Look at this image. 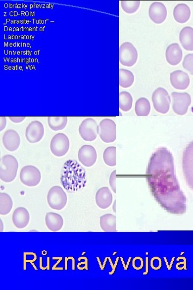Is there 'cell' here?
<instances>
[{
  "label": "cell",
  "mask_w": 193,
  "mask_h": 290,
  "mask_svg": "<svg viewBox=\"0 0 193 290\" xmlns=\"http://www.w3.org/2000/svg\"><path fill=\"white\" fill-rule=\"evenodd\" d=\"M146 179L152 196L165 211L173 215L185 214L186 197L175 174L173 155L166 147H159L152 154Z\"/></svg>",
  "instance_id": "cell-1"
},
{
  "label": "cell",
  "mask_w": 193,
  "mask_h": 290,
  "mask_svg": "<svg viewBox=\"0 0 193 290\" xmlns=\"http://www.w3.org/2000/svg\"><path fill=\"white\" fill-rule=\"evenodd\" d=\"M61 182L63 188L70 193L80 191L87 183L86 170L76 160H69L62 167Z\"/></svg>",
  "instance_id": "cell-2"
},
{
  "label": "cell",
  "mask_w": 193,
  "mask_h": 290,
  "mask_svg": "<svg viewBox=\"0 0 193 290\" xmlns=\"http://www.w3.org/2000/svg\"><path fill=\"white\" fill-rule=\"evenodd\" d=\"M18 169L16 158L11 155H5L0 163V178L5 183L12 182L16 177Z\"/></svg>",
  "instance_id": "cell-3"
},
{
  "label": "cell",
  "mask_w": 193,
  "mask_h": 290,
  "mask_svg": "<svg viewBox=\"0 0 193 290\" xmlns=\"http://www.w3.org/2000/svg\"><path fill=\"white\" fill-rule=\"evenodd\" d=\"M182 167L186 183L193 191V140L187 145L184 151Z\"/></svg>",
  "instance_id": "cell-4"
},
{
  "label": "cell",
  "mask_w": 193,
  "mask_h": 290,
  "mask_svg": "<svg viewBox=\"0 0 193 290\" xmlns=\"http://www.w3.org/2000/svg\"><path fill=\"white\" fill-rule=\"evenodd\" d=\"M47 199L49 207L58 211L65 207L67 202L66 193L59 186L51 187L48 192Z\"/></svg>",
  "instance_id": "cell-5"
},
{
  "label": "cell",
  "mask_w": 193,
  "mask_h": 290,
  "mask_svg": "<svg viewBox=\"0 0 193 290\" xmlns=\"http://www.w3.org/2000/svg\"><path fill=\"white\" fill-rule=\"evenodd\" d=\"M152 101L153 107L157 112L163 114L169 112L171 100L168 92L164 88L160 87L154 90L152 95Z\"/></svg>",
  "instance_id": "cell-6"
},
{
  "label": "cell",
  "mask_w": 193,
  "mask_h": 290,
  "mask_svg": "<svg viewBox=\"0 0 193 290\" xmlns=\"http://www.w3.org/2000/svg\"><path fill=\"white\" fill-rule=\"evenodd\" d=\"M138 58V51L130 42L121 45L119 48V61L122 65L132 67L137 62Z\"/></svg>",
  "instance_id": "cell-7"
},
{
  "label": "cell",
  "mask_w": 193,
  "mask_h": 290,
  "mask_svg": "<svg viewBox=\"0 0 193 290\" xmlns=\"http://www.w3.org/2000/svg\"><path fill=\"white\" fill-rule=\"evenodd\" d=\"M21 181L29 187H34L40 184L41 173L37 168L33 166H26L22 168L20 172Z\"/></svg>",
  "instance_id": "cell-8"
},
{
  "label": "cell",
  "mask_w": 193,
  "mask_h": 290,
  "mask_svg": "<svg viewBox=\"0 0 193 290\" xmlns=\"http://www.w3.org/2000/svg\"><path fill=\"white\" fill-rule=\"evenodd\" d=\"M69 146L70 142L67 135L61 133H57L50 141V151L55 156L61 157L67 153Z\"/></svg>",
  "instance_id": "cell-9"
},
{
  "label": "cell",
  "mask_w": 193,
  "mask_h": 290,
  "mask_svg": "<svg viewBox=\"0 0 193 290\" xmlns=\"http://www.w3.org/2000/svg\"><path fill=\"white\" fill-rule=\"evenodd\" d=\"M172 109L174 112L178 115H185L191 104V97L187 93L173 92Z\"/></svg>",
  "instance_id": "cell-10"
},
{
  "label": "cell",
  "mask_w": 193,
  "mask_h": 290,
  "mask_svg": "<svg viewBox=\"0 0 193 290\" xmlns=\"http://www.w3.org/2000/svg\"><path fill=\"white\" fill-rule=\"evenodd\" d=\"M98 134L101 140L111 143L116 139V124L112 119L102 120L98 126Z\"/></svg>",
  "instance_id": "cell-11"
},
{
  "label": "cell",
  "mask_w": 193,
  "mask_h": 290,
  "mask_svg": "<svg viewBox=\"0 0 193 290\" xmlns=\"http://www.w3.org/2000/svg\"><path fill=\"white\" fill-rule=\"evenodd\" d=\"M79 133L84 140L94 141L98 134V125L93 118L86 119L82 122L79 127Z\"/></svg>",
  "instance_id": "cell-12"
},
{
  "label": "cell",
  "mask_w": 193,
  "mask_h": 290,
  "mask_svg": "<svg viewBox=\"0 0 193 290\" xmlns=\"http://www.w3.org/2000/svg\"><path fill=\"white\" fill-rule=\"evenodd\" d=\"M44 127L41 122L36 120L30 122L26 129L25 137L29 143H38L43 138Z\"/></svg>",
  "instance_id": "cell-13"
},
{
  "label": "cell",
  "mask_w": 193,
  "mask_h": 290,
  "mask_svg": "<svg viewBox=\"0 0 193 290\" xmlns=\"http://www.w3.org/2000/svg\"><path fill=\"white\" fill-rule=\"evenodd\" d=\"M78 158L83 165L87 167H92L96 160L95 148L91 145H83L79 150Z\"/></svg>",
  "instance_id": "cell-14"
},
{
  "label": "cell",
  "mask_w": 193,
  "mask_h": 290,
  "mask_svg": "<svg viewBox=\"0 0 193 290\" xmlns=\"http://www.w3.org/2000/svg\"><path fill=\"white\" fill-rule=\"evenodd\" d=\"M170 82L172 86L178 90L188 88L190 84V77L182 70L174 71L170 74Z\"/></svg>",
  "instance_id": "cell-15"
},
{
  "label": "cell",
  "mask_w": 193,
  "mask_h": 290,
  "mask_svg": "<svg viewBox=\"0 0 193 290\" xmlns=\"http://www.w3.org/2000/svg\"><path fill=\"white\" fill-rule=\"evenodd\" d=\"M149 15L151 20L156 24L163 23L167 17V9L162 3H152L149 8Z\"/></svg>",
  "instance_id": "cell-16"
},
{
  "label": "cell",
  "mask_w": 193,
  "mask_h": 290,
  "mask_svg": "<svg viewBox=\"0 0 193 290\" xmlns=\"http://www.w3.org/2000/svg\"><path fill=\"white\" fill-rule=\"evenodd\" d=\"M4 147L10 152L16 151L20 145L21 138L18 133L14 130L6 131L2 138Z\"/></svg>",
  "instance_id": "cell-17"
},
{
  "label": "cell",
  "mask_w": 193,
  "mask_h": 290,
  "mask_svg": "<svg viewBox=\"0 0 193 290\" xmlns=\"http://www.w3.org/2000/svg\"><path fill=\"white\" fill-rule=\"evenodd\" d=\"M30 214L27 209L19 207L14 211L12 216L13 224L19 229L27 227L30 222Z\"/></svg>",
  "instance_id": "cell-18"
},
{
  "label": "cell",
  "mask_w": 193,
  "mask_h": 290,
  "mask_svg": "<svg viewBox=\"0 0 193 290\" xmlns=\"http://www.w3.org/2000/svg\"><path fill=\"white\" fill-rule=\"evenodd\" d=\"M113 195L108 187H102L96 193V202L98 207L105 210L112 205Z\"/></svg>",
  "instance_id": "cell-19"
},
{
  "label": "cell",
  "mask_w": 193,
  "mask_h": 290,
  "mask_svg": "<svg viewBox=\"0 0 193 290\" xmlns=\"http://www.w3.org/2000/svg\"><path fill=\"white\" fill-rule=\"evenodd\" d=\"M166 59L172 66H176L183 58V51L177 43H173L167 47L166 51Z\"/></svg>",
  "instance_id": "cell-20"
},
{
  "label": "cell",
  "mask_w": 193,
  "mask_h": 290,
  "mask_svg": "<svg viewBox=\"0 0 193 290\" xmlns=\"http://www.w3.org/2000/svg\"><path fill=\"white\" fill-rule=\"evenodd\" d=\"M45 223L51 231L61 230L63 225V219L61 216L54 212H48L45 217Z\"/></svg>",
  "instance_id": "cell-21"
},
{
  "label": "cell",
  "mask_w": 193,
  "mask_h": 290,
  "mask_svg": "<svg viewBox=\"0 0 193 290\" xmlns=\"http://www.w3.org/2000/svg\"><path fill=\"white\" fill-rule=\"evenodd\" d=\"M191 14L189 6L184 3H180L176 5L173 10L174 18L179 23H185L188 22L190 18Z\"/></svg>",
  "instance_id": "cell-22"
},
{
  "label": "cell",
  "mask_w": 193,
  "mask_h": 290,
  "mask_svg": "<svg viewBox=\"0 0 193 290\" xmlns=\"http://www.w3.org/2000/svg\"><path fill=\"white\" fill-rule=\"evenodd\" d=\"M179 40L183 48L186 51H193V28H184L179 35Z\"/></svg>",
  "instance_id": "cell-23"
},
{
  "label": "cell",
  "mask_w": 193,
  "mask_h": 290,
  "mask_svg": "<svg viewBox=\"0 0 193 290\" xmlns=\"http://www.w3.org/2000/svg\"><path fill=\"white\" fill-rule=\"evenodd\" d=\"M100 225L102 230L105 232H115L116 217L112 214H105L100 218Z\"/></svg>",
  "instance_id": "cell-24"
},
{
  "label": "cell",
  "mask_w": 193,
  "mask_h": 290,
  "mask_svg": "<svg viewBox=\"0 0 193 290\" xmlns=\"http://www.w3.org/2000/svg\"><path fill=\"white\" fill-rule=\"evenodd\" d=\"M13 206L12 200L6 193H0V215L5 216L10 212Z\"/></svg>",
  "instance_id": "cell-25"
},
{
  "label": "cell",
  "mask_w": 193,
  "mask_h": 290,
  "mask_svg": "<svg viewBox=\"0 0 193 290\" xmlns=\"http://www.w3.org/2000/svg\"><path fill=\"white\" fill-rule=\"evenodd\" d=\"M150 102L145 98H140L135 103V111L138 116H147L150 112Z\"/></svg>",
  "instance_id": "cell-26"
},
{
  "label": "cell",
  "mask_w": 193,
  "mask_h": 290,
  "mask_svg": "<svg viewBox=\"0 0 193 290\" xmlns=\"http://www.w3.org/2000/svg\"><path fill=\"white\" fill-rule=\"evenodd\" d=\"M134 81V76L130 70L120 69L119 70V85L124 88L131 87Z\"/></svg>",
  "instance_id": "cell-27"
},
{
  "label": "cell",
  "mask_w": 193,
  "mask_h": 290,
  "mask_svg": "<svg viewBox=\"0 0 193 290\" xmlns=\"http://www.w3.org/2000/svg\"><path fill=\"white\" fill-rule=\"evenodd\" d=\"M68 122L67 117H49L48 124L51 130L57 131L63 130Z\"/></svg>",
  "instance_id": "cell-28"
},
{
  "label": "cell",
  "mask_w": 193,
  "mask_h": 290,
  "mask_svg": "<svg viewBox=\"0 0 193 290\" xmlns=\"http://www.w3.org/2000/svg\"><path fill=\"white\" fill-rule=\"evenodd\" d=\"M133 98L131 94L127 92H122L119 94V108L122 111L127 112L132 107Z\"/></svg>",
  "instance_id": "cell-29"
},
{
  "label": "cell",
  "mask_w": 193,
  "mask_h": 290,
  "mask_svg": "<svg viewBox=\"0 0 193 290\" xmlns=\"http://www.w3.org/2000/svg\"><path fill=\"white\" fill-rule=\"evenodd\" d=\"M103 160L108 166H116V147H108L106 148L103 154Z\"/></svg>",
  "instance_id": "cell-30"
},
{
  "label": "cell",
  "mask_w": 193,
  "mask_h": 290,
  "mask_svg": "<svg viewBox=\"0 0 193 290\" xmlns=\"http://www.w3.org/2000/svg\"><path fill=\"white\" fill-rule=\"evenodd\" d=\"M121 5L122 10L127 14H133L139 8L140 1H122Z\"/></svg>",
  "instance_id": "cell-31"
},
{
  "label": "cell",
  "mask_w": 193,
  "mask_h": 290,
  "mask_svg": "<svg viewBox=\"0 0 193 290\" xmlns=\"http://www.w3.org/2000/svg\"><path fill=\"white\" fill-rule=\"evenodd\" d=\"M183 67L193 75V54L186 55L183 62Z\"/></svg>",
  "instance_id": "cell-32"
},
{
  "label": "cell",
  "mask_w": 193,
  "mask_h": 290,
  "mask_svg": "<svg viewBox=\"0 0 193 290\" xmlns=\"http://www.w3.org/2000/svg\"><path fill=\"white\" fill-rule=\"evenodd\" d=\"M109 185H110L113 191L116 193V171H114L111 174L110 177H109Z\"/></svg>",
  "instance_id": "cell-33"
},
{
  "label": "cell",
  "mask_w": 193,
  "mask_h": 290,
  "mask_svg": "<svg viewBox=\"0 0 193 290\" xmlns=\"http://www.w3.org/2000/svg\"><path fill=\"white\" fill-rule=\"evenodd\" d=\"M10 120L13 122H15V123H19V122H21L23 121L25 119V117H9Z\"/></svg>",
  "instance_id": "cell-34"
},
{
  "label": "cell",
  "mask_w": 193,
  "mask_h": 290,
  "mask_svg": "<svg viewBox=\"0 0 193 290\" xmlns=\"http://www.w3.org/2000/svg\"><path fill=\"white\" fill-rule=\"evenodd\" d=\"M6 124V120L5 117H0V131L4 130Z\"/></svg>",
  "instance_id": "cell-35"
},
{
  "label": "cell",
  "mask_w": 193,
  "mask_h": 290,
  "mask_svg": "<svg viewBox=\"0 0 193 290\" xmlns=\"http://www.w3.org/2000/svg\"><path fill=\"white\" fill-rule=\"evenodd\" d=\"M1 227H1V232H2V230H3V225H2V221L1 220Z\"/></svg>",
  "instance_id": "cell-36"
}]
</instances>
